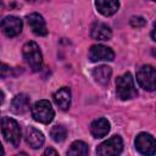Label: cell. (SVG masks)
Segmentation results:
<instances>
[{
	"label": "cell",
	"mask_w": 156,
	"mask_h": 156,
	"mask_svg": "<svg viewBox=\"0 0 156 156\" xmlns=\"http://www.w3.org/2000/svg\"><path fill=\"white\" fill-rule=\"evenodd\" d=\"M146 24V21L144 17L141 16H133L130 18V26L134 27V28H141Z\"/></svg>",
	"instance_id": "20"
},
{
	"label": "cell",
	"mask_w": 156,
	"mask_h": 156,
	"mask_svg": "<svg viewBox=\"0 0 156 156\" xmlns=\"http://www.w3.org/2000/svg\"><path fill=\"white\" fill-rule=\"evenodd\" d=\"M88 152H89L88 145L80 140L73 141L71 144L69 149L67 150V155H69V156H84V155H88Z\"/></svg>",
	"instance_id": "18"
},
{
	"label": "cell",
	"mask_w": 156,
	"mask_h": 156,
	"mask_svg": "<svg viewBox=\"0 0 156 156\" xmlns=\"http://www.w3.org/2000/svg\"><path fill=\"white\" fill-rule=\"evenodd\" d=\"M58 152L55 150V149H52V147H48L45 151H44V155H57Z\"/></svg>",
	"instance_id": "22"
},
{
	"label": "cell",
	"mask_w": 156,
	"mask_h": 156,
	"mask_svg": "<svg viewBox=\"0 0 156 156\" xmlns=\"http://www.w3.org/2000/svg\"><path fill=\"white\" fill-rule=\"evenodd\" d=\"M151 1H155V0H151Z\"/></svg>",
	"instance_id": "26"
},
{
	"label": "cell",
	"mask_w": 156,
	"mask_h": 156,
	"mask_svg": "<svg viewBox=\"0 0 156 156\" xmlns=\"http://www.w3.org/2000/svg\"><path fill=\"white\" fill-rule=\"evenodd\" d=\"M136 80L143 89H145L147 91H154L156 88V71H155V68L150 65L141 66L136 72Z\"/></svg>",
	"instance_id": "5"
},
{
	"label": "cell",
	"mask_w": 156,
	"mask_h": 156,
	"mask_svg": "<svg viewBox=\"0 0 156 156\" xmlns=\"http://www.w3.org/2000/svg\"><path fill=\"white\" fill-rule=\"evenodd\" d=\"M11 74H12V68L9 65H6V63L0 61V78H2V79L7 78Z\"/></svg>",
	"instance_id": "21"
},
{
	"label": "cell",
	"mask_w": 156,
	"mask_h": 156,
	"mask_svg": "<svg viewBox=\"0 0 156 156\" xmlns=\"http://www.w3.org/2000/svg\"><path fill=\"white\" fill-rule=\"evenodd\" d=\"M24 138H26L27 144L32 149H40L43 146L44 141H45V138H44L43 133L39 129H37V128H34L32 126H29V127L26 128Z\"/></svg>",
	"instance_id": "11"
},
{
	"label": "cell",
	"mask_w": 156,
	"mask_h": 156,
	"mask_svg": "<svg viewBox=\"0 0 156 156\" xmlns=\"http://www.w3.org/2000/svg\"><path fill=\"white\" fill-rule=\"evenodd\" d=\"M1 130L7 143H10L13 147H17L21 141V128L16 119L10 117L1 118Z\"/></svg>",
	"instance_id": "3"
},
{
	"label": "cell",
	"mask_w": 156,
	"mask_h": 156,
	"mask_svg": "<svg viewBox=\"0 0 156 156\" xmlns=\"http://www.w3.org/2000/svg\"><path fill=\"white\" fill-rule=\"evenodd\" d=\"M0 155H4V149H2V145L0 143Z\"/></svg>",
	"instance_id": "24"
},
{
	"label": "cell",
	"mask_w": 156,
	"mask_h": 156,
	"mask_svg": "<svg viewBox=\"0 0 156 156\" xmlns=\"http://www.w3.org/2000/svg\"><path fill=\"white\" fill-rule=\"evenodd\" d=\"M50 136H51V139L54 141L61 143V141H63L66 139L67 130H66V128L63 126H58V124L57 126H54L51 128V130H50Z\"/></svg>",
	"instance_id": "19"
},
{
	"label": "cell",
	"mask_w": 156,
	"mask_h": 156,
	"mask_svg": "<svg viewBox=\"0 0 156 156\" xmlns=\"http://www.w3.org/2000/svg\"><path fill=\"white\" fill-rule=\"evenodd\" d=\"M90 35L95 40H110L112 37V32L107 24L102 22H95L91 26Z\"/></svg>",
	"instance_id": "12"
},
{
	"label": "cell",
	"mask_w": 156,
	"mask_h": 156,
	"mask_svg": "<svg viewBox=\"0 0 156 156\" xmlns=\"http://www.w3.org/2000/svg\"><path fill=\"white\" fill-rule=\"evenodd\" d=\"M27 22H28L29 28L32 29V32H33L35 35L43 37V35H46V34H48L46 23H45V20L43 18L41 15L35 13V12L28 15V16H27Z\"/></svg>",
	"instance_id": "10"
},
{
	"label": "cell",
	"mask_w": 156,
	"mask_h": 156,
	"mask_svg": "<svg viewBox=\"0 0 156 156\" xmlns=\"http://www.w3.org/2000/svg\"><path fill=\"white\" fill-rule=\"evenodd\" d=\"M54 101L62 111H67L71 106V90L66 87L60 88L54 94Z\"/></svg>",
	"instance_id": "14"
},
{
	"label": "cell",
	"mask_w": 156,
	"mask_h": 156,
	"mask_svg": "<svg viewBox=\"0 0 156 156\" xmlns=\"http://www.w3.org/2000/svg\"><path fill=\"white\" fill-rule=\"evenodd\" d=\"M93 74V78L101 85H106L111 78V74H112V69L111 67L106 66V65H101V66H98L93 69L91 72Z\"/></svg>",
	"instance_id": "17"
},
{
	"label": "cell",
	"mask_w": 156,
	"mask_h": 156,
	"mask_svg": "<svg viewBox=\"0 0 156 156\" xmlns=\"http://www.w3.org/2000/svg\"><path fill=\"white\" fill-rule=\"evenodd\" d=\"M116 93L121 100H130L138 95L134 79L129 72H126L116 79Z\"/></svg>",
	"instance_id": "1"
},
{
	"label": "cell",
	"mask_w": 156,
	"mask_h": 156,
	"mask_svg": "<svg viewBox=\"0 0 156 156\" xmlns=\"http://www.w3.org/2000/svg\"><path fill=\"white\" fill-rule=\"evenodd\" d=\"M30 112H32L33 118L37 122L43 123V124L50 123L54 119V116H55L54 108H52L50 101H48V100H39V101H37L32 106Z\"/></svg>",
	"instance_id": "4"
},
{
	"label": "cell",
	"mask_w": 156,
	"mask_h": 156,
	"mask_svg": "<svg viewBox=\"0 0 156 156\" xmlns=\"http://www.w3.org/2000/svg\"><path fill=\"white\" fill-rule=\"evenodd\" d=\"M95 6L98 11L104 16H112L119 9L118 0H95Z\"/></svg>",
	"instance_id": "13"
},
{
	"label": "cell",
	"mask_w": 156,
	"mask_h": 156,
	"mask_svg": "<svg viewBox=\"0 0 156 156\" xmlns=\"http://www.w3.org/2000/svg\"><path fill=\"white\" fill-rule=\"evenodd\" d=\"M29 108V98L26 94H17L11 101V111L16 115H22Z\"/></svg>",
	"instance_id": "15"
},
{
	"label": "cell",
	"mask_w": 156,
	"mask_h": 156,
	"mask_svg": "<svg viewBox=\"0 0 156 156\" xmlns=\"http://www.w3.org/2000/svg\"><path fill=\"white\" fill-rule=\"evenodd\" d=\"M27 1H34V0H27Z\"/></svg>",
	"instance_id": "25"
},
{
	"label": "cell",
	"mask_w": 156,
	"mask_h": 156,
	"mask_svg": "<svg viewBox=\"0 0 156 156\" xmlns=\"http://www.w3.org/2000/svg\"><path fill=\"white\" fill-rule=\"evenodd\" d=\"M22 21L16 16H6L0 22L1 32L9 38L18 35L22 30Z\"/></svg>",
	"instance_id": "7"
},
{
	"label": "cell",
	"mask_w": 156,
	"mask_h": 156,
	"mask_svg": "<svg viewBox=\"0 0 156 156\" xmlns=\"http://www.w3.org/2000/svg\"><path fill=\"white\" fill-rule=\"evenodd\" d=\"M110 132V122L106 118H98L90 124V133L95 138H102Z\"/></svg>",
	"instance_id": "16"
},
{
	"label": "cell",
	"mask_w": 156,
	"mask_h": 156,
	"mask_svg": "<svg viewBox=\"0 0 156 156\" xmlns=\"http://www.w3.org/2000/svg\"><path fill=\"white\" fill-rule=\"evenodd\" d=\"M22 54H23L24 61L32 68V71L38 72L41 68V66H43V55H41V51H40L37 43H34V41L26 43L23 45Z\"/></svg>",
	"instance_id": "2"
},
{
	"label": "cell",
	"mask_w": 156,
	"mask_h": 156,
	"mask_svg": "<svg viewBox=\"0 0 156 156\" xmlns=\"http://www.w3.org/2000/svg\"><path fill=\"white\" fill-rule=\"evenodd\" d=\"M4 100H5V94L2 90H0V105L4 102Z\"/></svg>",
	"instance_id": "23"
},
{
	"label": "cell",
	"mask_w": 156,
	"mask_h": 156,
	"mask_svg": "<svg viewBox=\"0 0 156 156\" xmlns=\"http://www.w3.org/2000/svg\"><path fill=\"white\" fill-rule=\"evenodd\" d=\"M135 149L143 155H154L156 152V143L151 134L140 133L135 138Z\"/></svg>",
	"instance_id": "8"
},
{
	"label": "cell",
	"mask_w": 156,
	"mask_h": 156,
	"mask_svg": "<svg viewBox=\"0 0 156 156\" xmlns=\"http://www.w3.org/2000/svg\"><path fill=\"white\" fill-rule=\"evenodd\" d=\"M89 58L91 62L98 61H112L115 58V52L112 49L104 45H93L89 49Z\"/></svg>",
	"instance_id": "9"
},
{
	"label": "cell",
	"mask_w": 156,
	"mask_h": 156,
	"mask_svg": "<svg viewBox=\"0 0 156 156\" xmlns=\"http://www.w3.org/2000/svg\"><path fill=\"white\" fill-rule=\"evenodd\" d=\"M122 150H123L122 138L119 135H113L96 147V154L101 156H112V155H119Z\"/></svg>",
	"instance_id": "6"
}]
</instances>
